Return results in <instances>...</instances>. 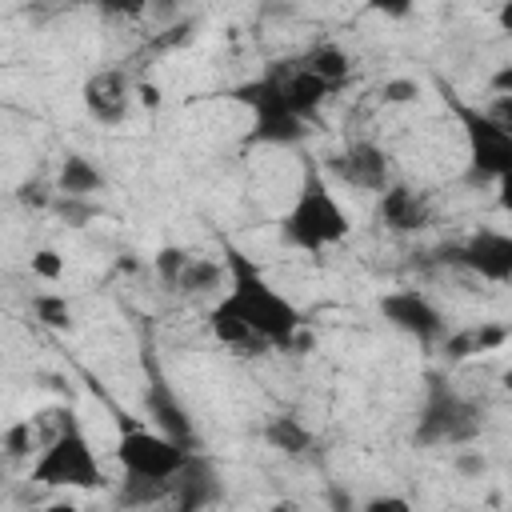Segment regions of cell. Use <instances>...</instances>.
I'll return each mask as SVG.
<instances>
[{
	"label": "cell",
	"instance_id": "34",
	"mask_svg": "<svg viewBox=\"0 0 512 512\" xmlns=\"http://www.w3.org/2000/svg\"><path fill=\"white\" fill-rule=\"evenodd\" d=\"M152 512H176V508H168V504H160V508H152Z\"/></svg>",
	"mask_w": 512,
	"mask_h": 512
},
{
	"label": "cell",
	"instance_id": "29",
	"mask_svg": "<svg viewBox=\"0 0 512 512\" xmlns=\"http://www.w3.org/2000/svg\"><path fill=\"white\" fill-rule=\"evenodd\" d=\"M452 464H456L460 476H484V472H488V456H484L480 448H456Z\"/></svg>",
	"mask_w": 512,
	"mask_h": 512
},
{
	"label": "cell",
	"instance_id": "22",
	"mask_svg": "<svg viewBox=\"0 0 512 512\" xmlns=\"http://www.w3.org/2000/svg\"><path fill=\"white\" fill-rule=\"evenodd\" d=\"M32 312H36V320L44 324V328H52V332H68L76 320H72V300L64 296V292H36L32 296Z\"/></svg>",
	"mask_w": 512,
	"mask_h": 512
},
{
	"label": "cell",
	"instance_id": "15",
	"mask_svg": "<svg viewBox=\"0 0 512 512\" xmlns=\"http://www.w3.org/2000/svg\"><path fill=\"white\" fill-rule=\"evenodd\" d=\"M144 408H148V416H152V424H156L160 436H168V440H176L180 448L196 452V428H192V416L184 412V404L176 400V392L168 388V380H152V384H148V392H144Z\"/></svg>",
	"mask_w": 512,
	"mask_h": 512
},
{
	"label": "cell",
	"instance_id": "13",
	"mask_svg": "<svg viewBox=\"0 0 512 512\" xmlns=\"http://www.w3.org/2000/svg\"><path fill=\"white\" fill-rule=\"evenodd\" d=\"M376 220H380L388 232H396V236H416V232H424V228L436 220V204H432L428 192L392 180V184L376 196Z\"/></svg>",
	"mask_w": 512,
	"mask_h": 512
},
{
	"label": "cell",
	"instance_id": "10",
	"mask_svg": "<svg viewBox=\"0 0 512 512\" xmlns=\"http://www.w3.org/2000/svg\"><path fill=\"white\" fill-rule=\"evenodd\" d=\"M376 308H380V316H384L396 332L412 336L416 344H440L444 332H448L444 312H440L420 288H392V292L380 296Z\"/></svg>",
	"mask_w": 512,
	"mask_h": 512
},
{
	"label": "cell",
	"instance_id": "26",
	"mask_svg": "<svg viewBox=\"0 0 512 512\" xmlns=\"http://www.w3.org/2000/svg\"><path fill=\"white\" fill-rule=\"evenodd\" d=\"M52 200H56V184H44L40 176H36V180L16 184V204H24V208L44 212V208H52Z\"/></svg>",
	"mask_w": 512,
	"mask_h": 512
},
{
	"label": "cell",
	"instance_id": "16",
	"mask_svg": "<svg viewBox=\"0 0 512 512\" xmlns=\"http://www.w3.org/2000/svg\"><path fill=\"white\" fill-rule=\"evenodd\" d=\"M508 324H492V320H480V324H468V328H456V332H444L440 340V352L444 360H468V356H484V352H500L508 344Z\"/></svg>",
	"mask_w": 512,
	"mask_h": 512
},
{
	"label": "cell",
	"instance_id": "12",
	"mask_svg": "<svg viewBox=\"0 0 512 512\" xmlns=\"http://www.w3.org/2000/svg\"><path fill=\"white\" fill-rule=\"evenodd\" d=\"M220 500H224V480H220L216 460L192 452L188 464L172 476L168 508H176V512H208V508H216Z\"/></svg>",
	"mask_w": 512,
	"mask_h": 512
},
{
	"label": "cell",
	"instance_id": "35",
	"mask_svg": "<svg viewBox=\"0 0 512 512\" xmlns=\"http://www.w3.org/2000/svg\"><path fill=\"white\" fill-rule=\"evenodd\" d=\"M0 460H4V456H0Z\"/></svg>",
	"mask_w": 512,
	"mask_h": 512
},
{
	"label": "cell",
	"instance_id": "18",
	"mask_svg": "<svg viewBox=\"0 0 512 512\" xmlns=\"http://www.w3.org/2000/svg\"><path fill=\"white\" fill-rule=\"evenodd\" d=\"M316 80H324L332 92H340L348 80H352V56H348V48L344 44H336V40H316L304 56H296Z\"/></svg>",
	"mask_w": 512,
	"mask_h": 512
},
{
	"label": "cell",
	"instance_id": "32",
	"mask_svg": "<svg viewBox=\"0 0 512 512\" xmlns=\"http://www.w3.org/2000/svg\"><path fill=\"white\" fill-rule=\"evenodd\" d=\"M268 512H300V504L296 500H276V504H268Z\"/></svg>",
	"mask_w": 512,
	"mask_h": 512
},
{
	"label": "cell",
	"instance_id": "17",
	"mask_svg": "<svg viewBox=\"0 0 512 512\" xmlns=\"http://www.w3.org/2000/svg\"><path fill=\"white\" fill-rule=\"evenodd\" d=\"M108 188V176L96 160H88L84 152H68L56 168V196H72V200H96Z\"/></svg>",
	"mask_w": 512,
	"mask_h": 512
},
{
	"label": "cell",
	"instance_id": "23",
	"mask_svg": "<svg viewBox=\"0 0 512 512\" xmlns=\"http://www.w3.org/2000/svg\"><path fill=\"white\" fill-rule=\"evenodd\" d=\"M32 452H40L36 444V420H16L0 432V456L4 460H28Z\"/></svg>",
	"mask_w": 512,
	"mask_h": 512
},
{
	"label": "cell",
	"instance_id": "24",
	"mask_svg": "<svg viewBox=\"0 0 512 512\" xmlns=\"http://www.w3.org/2000/svg\"><path fill=\"white\" fill-rule=\"evenodd\" d=\"M184 264H188V248H180V244H164V248L152 256V272H156V280H160L164 288H176Z\"/></svg>",
	"mask_w": 512,
	"mask_h": 512
},
{
	"label": "cell",
	"instance_id": "30",
	"mask_svg": "<svg viewBox=\"0 0 512 512\" xmlns=\"http://www.w3.org/2000/svg\"><path fill=\"white\" fill-rule=\"evenodd\" d=\"M360 512H412V500L400 492H384V496H368Z\"/></svg>",
	"mask_w": 512,
	"mask_h": 512
},
{
	"label": "cell",
	"instance_id": "11",
	"mask_svg": "<svg viewBox=\"0 0 512 512\" xmlns=\"http://www.w3.org/2000/svg\"><path fill=\"white\" fill-rule=\"evenodd\" d=\"M80 104H84L92 124L120 128L136 104V84L124 68H96L80 88Z\"/></svg>",
	"mask_w": 512,
	"mask_h": 512
},
{
	"label": "cell",
	"instance_id": "6",
	"mask_svg": "<svg viewBox=\"0 0 512 512\" xmlns=\"http://www.w3.org/2000/svg\"><path fill=\"white\" fill-rule=\"evenodd\" d=\"M116 464L124 468V476H140V480H172L184 464H188V448H180L176 440L160 436L156 428H140V424H124L112 448Z\"/></svg>",
	"mask_w": 512,
	"mask_h": 512
},
{
	"label": "cell",
	"instance_id": "27",
	"mask_svg": "<svg viewBox=\"0 0 512 512\" xmlns=\"http://www.w3.org/2000/svg\"><path fill=\"white\" fill-rule=\"evenodd\" d=\"M28 264H32V276H40L44 284H56V280H64V256H60L56 248H36Z\"/></svg>",
	"mask_w": 512,
	"mask_h": 512
},
{
	"label": "cell",
	"instance_id": "9",
	"mask_svg": "<svg viewBox=\"0 0 512 512\" xmlns=\"http://www.w3.org/2000/svg\"><path fill=\"white\" fill-rule=\"evenodd\" d=\"M324 172L336 184H344L352 192H372V196H380L396 180L392 176V156L376 140H352V144H344L340 152L328 156Z\"/></svg>",
	"mask_w": 512,
	"mask_h": 512
},
{
	"label": "cell",
	"instance_id": "19",
	"mask_svg": "<svg viewBox=\"0 0 512 512\" xmlns=\"http://www.w3.org/2000/svg\"><path fill=\"white\" fill-rule=\"evenodd\" d=\"M260 436H264V444H268L272 452H280V456H308V452L316 448V432H312L300 416H288V412L268 416L264 428H260Z\"/></svg>",
	"mask_w": 512,
	"mask_h": 512
},
{
	"label": "cell",
	"instance_id": "3",
	"mask_svg": "<svg viewBox=\"0 0 512 512\" xmlns=\"http://www.w3.org/2000/svg\"><path fill=\"white\" fill-rule=\"evenodd\" d=\"M52 416H56V432L40 444L28 480H36L40 488H72V492L108 488L100 456H96L84 424L76 420V412L72 408H56Z\"/></svg>",
	"mask_w": 512,
	"mask_h": 512
},
{
	"label": "cell",
	"instance_id": "25",
	"mask_svg": "<svg viewBox=\"0 0 512 512\" xmlns=\"http://www.w3.org/2000/svg\"><path fill=\"white\" fill-rule=\"evenodd\" d=\"M52 212H56V216H60L68 228H84V224H88V220L100 212V204H96V200H72V196H56V200H52Z\"/></svg>",
	"mask_w": 512,
	"mask_h": 512
},
{
	"label": "cell",
	"instance_id": "14",
	"mask_svg": "<svg viewBox=\"0 0 512 512\" xmlns=\"http://www.w3.org/2000/svg\"><path fill=\"white\" fill-rule=\"evenodd\" d=\"M268 72H272V80H276V88H280L288 112L300 116L304 124H308V120L324 108V100L332 96V88H328L324 80H316L300 60H272Z\"/></svg>",
	"mask_w": 512,
	"mask_h": 512
},
{
	"label": "cell",
	"instance_id": "21",
	"mask_svg": "<svg viewBox=\"0 0 512 512\" xmlns=\"http://www.w3.org/2000/svg\"><path fill=\"white\" fill-rule=\"evenodd\" d=\"M168 488H172V480H140V476H124L120 480V488H116V500L124 504V508H160V504H168Z\"/></svg>",
	"mask_w": 512,
	"mask_h": 512
},
{
	"label": "cell",
	"instance_id": "7",
	"mask_svg": "<svg viewBox=\"0 0 512 512\" xmlns=\"http://www.w3.org/2000/svg\"><path fill=\"white\" fill-rule=\"evenodd\" d=\"M468 140V184H500L512 168V128H500L484 108L460 104Z\"/></svg>",
	"mask_w": 512,
	"mask_h": 512
},
{
	"label": "cell",
	"instance_id": "5",
	"mask_svg": "<svg viewBox=\"0 0 512 512\" xmlns=\"http://www.w3.org/2000/svg\"><path fill=\"white\" fill-rule=\"evenodd\" d=\"M232 100H240V104H248V108H252V128H248L244 144L296 148V144L312 132L300 116H292V112H288V104H284V96H280V88H276V80H272V72H268V68H264L256 80H248V84L232 88Z\"/></svg>",
	"mask_w": 512,
	"mask_h": 512
},
{
	"label": "cell",
	"instance_id": "1",
	"mask_svg": "<svg viewBox=\"0 0 512 512\" xmlns=\"http://www.w3.org/2000/svg\"><path fill=\"white\" fill-rule=\"evenodd\" d=\"M224 292L208 308V332L236 356H268V352H300L312 344L308 320L296 300H288L264 268L224 240Z\"/></svg>",
	"mask_w": 512,
	"mask_h": 512
},
{
	"label": "cell",
	"instance_id": "33",
	"mask_svg": "<svg viewBox=\"0 0 512 512\" xmlns=\"http://www.w3.org/2000/svg\"><path fill=\"white\" fill-rule=\"evenodd\" d=\"M140 96H144L148 108H156V88H140Z\"/></svg>",
	"mask_w": 512,
	"mask_h": 512
},
{
	"label": "cell",
	"instance_id": "2",
	"mask_svg": "<svg viewBox=\"0 0 512 512\" xmlns=\"http://www.w3.org/2000/svg\"><path fill=\"white\" fill-rule=\"evenodd\" d=\"M276 236L284 248H296V252H324L352 236V220H348L344 204L336 200L332 184L324 180V172L312 160L304 164L292 204L276 220Z\"/></svg>",
	"mask_w": 512,
	"mask_h": 512
},
{
	"label": "cell",
	"instance_id": "4",
	"mask_svg": "<svg viewBox=\"0 0 512 512\" xmlns=\"http://www.w3.org/2000/svg\"><path fill=\"white\" fill-rule=\"evenodd\" d=\"M480 432H484V408L472 396L432 380V388L420 404L416 428H412V444L456 452V448H472L480 440Z\"/></svg>",
	"mask_w": 512,
	"mask_h": 512
},
{
	"label": "cell",
	"instance_id": "28",
	"mask_svg": "<svg viewBox=\"0 0 512 512\" xmlns=\"http://www.w3.org/2000/svg\"><path fill=\"white\" fill-rule=\"evenodd\" d=\"M416 96H420V84L412 76H392V80L380 84V100L384 104H412Z\"/></svg>",
	"mask_w": 512,
	"mask_h": 512
},
{
	"label": "cell",
	"instance_id": "8",
	"mask_svg": "<svg viewBox=\"0 0 512 512\" xmlns=\"http://www.w3.org/2000/svg\"><path fill=\"white\" fill-rule=\"evenodd\" d=\"M440 264H452V268H464L488 284H508L512 280V236L500 232V228H476L472 236L456 240V244H444L440 252Z\"/></svg>",
	"mask_w": 512,
	"mask_h": 512
},
{
	"label": "cell",
	"instance_id": "20",
	"mask_svg": "<svg viewBox=\"0 0 512 512\" xmlns=\"http://www.w3.org/2000/svg\"><path fill=\"white\" fill-rule=\"evenodd\" d=\"M180 296H208V292H224V260H212V256H196L188 252V264L176 280Z\"/></svg>",
	"mask_w": 512,
	"mask_h": 512
},
{
	"label": "cell",
	"instance_id": "31",
	"mask_svg": "<svg viewBox=\"0 0 512 512\" xmlns=\"http://www.w3.org/2000/svg\"><path fill=\"white\" fill-rule=\"evenodd\" d=\"M36 512H80L72 500H52V504H44V508H36Z\"/></svg>",
	"mask_w": 512,
	"mask_h": 512
}]
</instances>
